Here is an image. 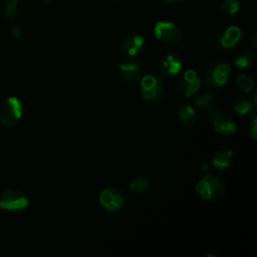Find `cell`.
I'll return each instance as SVG.
<instances>
[{
    "label": "cell",
    "mask_w": 257,
    "mask_h": 257,
    "mask_svg": "<svg viewBox=\"0 0 257 257\" xmlns=\"http://www.w3.org/2000/svg\"><path fill=\"white\" fill-rule=\"evenodd\" d=\"M196 192L201 199L214 202L225 195L226 183L220 177L207 174L197 183Z\"/></svg>",
    "instance_id": "cell-1"
},
{
    "label": "cell",
    "mask_w": 257,
    "mask_h": 257,
    "mask_svg": "<svg viewBox=\"0 0 257 257\" xmlns=\"http://www.w3.org/2000/svg\"><path fill=\"white\" fill-rule=\"evenodd\" d=\"M231 64L225 59L218 58L211 62L206 74L205 83L211 89L222 88L228 81Z\"/></svg>",
    "instance_id": "cell-2"
},
{
    "label": "cell",
    "mask_w": 257,
    "mask_h": 257,
    "mask_svg": "<svg viewBox=\"0 0 257 257\" xmlns=\"http://www.w3.org/2000/svg\"><path fill=\"white\" fill-rule=\"evenodd\" d=\"M153 32L155 37L165 45L176 46L180 44L183 38L182 31L172 21L160 20L154 25Z\"/></svg>",
    "instance_id": "cell-3"
},
{
    "label": "cell",
    "mask_w": 257,
    "mask_h": 257,
    "mask_svg": "<svg viewBox=\"0 0 257 257\" xmlns=\"http://www.w3.org/2000/svg\"><path fill=\"white\" fill-rule=\"evenodd\" d=\"M165 91L164 82L157 74H146L141 80V94L143 98L151 103L162 99Z\"/></svg>",
    "instance_id": "cell-4"
},
{
    "label": "cell",
    "mask_w": 257,
    "mask_h": 257,
    "mask_svg": "<svg viewBox=\"0 0 257 257\" xmlns=\"http://www.w3.org/2000/svg\"><path fill=\"white\" fill-rule=\"evenodd\" d=\"M208 119L213 130L222 136L231 137L237 132L236 122L223 110L219 108H210L208 113Z\"/></svg>",
    "instance_id": "cell-5"
},
{
    "label": "cell",
    "mask_w": 257,
    "mask_h": 257,
    "mask_svg": "<svg viewBox=\"0 0 257 257\" xmlns=\"http://www.w3.org/2000/svg\"><path fill=\"white\" fill-rule=\"evenodd\" d=\"M29 205L28 197L20 190L8 189L0 194V210L22 212Z\"/></svg>",
    "instance_id": "cell-6"
},
{
    "label": "cell",
    "mask_w": 257,
    "mask_h": 257,
    "mask_svg": "<svg viewBox=\"0 0 257 257\" xmlns=\"http://www.w3.org/2000/svg\"><path fill=\"white\" fill-rule=\"evenodd\" d=\"M100 205L109 212H116L126 202V193L120 187H108L103 189L99 194Z\"/></svg>",
    "instance_id": "cell-7"
},
{
    "label": "cell",
    "mask_w": 257,
    "mask_h": 257,
    "mask_svg": "<svg viewBox=\"0 0 257 257\" xmlns=\"http://www.w3.org/2000/svg\"><path fill=\"white\" fill-rule=\"evenodd\" d=\"M201 87V79L193 69H187L176 82V92L182 98H190Z\"/></svg>",
    "instance_id": "cell-8"
},
{
    "label": "cell",
    "mask_w": 257,
    "mask_h": 257,
    "mask_svg": "<svg viewBox=\"0 0 257 257\" xmlns=\"http://www.w3.org/2000/svg\"><path fill=\"white\" fill-rule=\"evenodd\" d=\"M23 106L16 96L8 97L0 110V121L7 127L14 126L21 118Z\"/></svg>",
    "instance_id": "cell-9"
},
{
    "label": "cell",
    "mask_w": 257,
    "mask_h": 257,
    "mask_svg": "<svg viewBox=\"0 0 257 257\" xmlns=\"http://www.w3.org/2000/svg\"><path fill=\"white\" fill-rule=\"evenodd\" d=\"M241 37V28L236 25H230L219 33L216 39V46L221 51H228L240 41Z\"/></svg>",
    "instance_id": "cell-10"
},
{
    "label": "cell",
    "mask_w": 257,
    "mask_h": 257,
    "mask_svg": "<svg viewBox=\"0 0 257 257\" xmlns=\"http://www.w3.org/2000/svg\"><path fill=\"white\" fill-rule=\"evenodd\" d=\"M183 68V60L177 53L171 52L162 57L159 63V71L164 77H173Z\"/></svg>",
    "instance_id": "cell-11"
},
{
    "label": "cell",
    "mask_w": 257,
    "mask_h": 257,
    "mask_svg": "<svg viewBox=\"0 0 257 257\" xmlns=\"http://www.w3.org/2000/svg\"><path fill=\"white\" fill-rule=\"evenodd\" d=\"M144 44H145V39L142 35L136 34V33L127 35L122 43V47H121L122 55L126 59H133L142 51Z\"/></svg>",
    "instance_id": "cell-12"
},
{
    "label": "cell",
    "mask_w": 257,
    "mask_h": 257,
    "mask_svg": "<svg viewBox=\"0 0 257 257\" xmlns=\"http://www.w3.org/2000/svg\"><path fill=\"white\" fill-rule=\"evenodd\" d=\"M233 109L240 115L247 117L256 116L257 104H256V94L254 95V100L251 101L249 98L244 96H235L232 99Z\"/></svg>",
    "instance_id": "cell-13"
},
{
    "label": "cell",
    "mask_w": 257,
    "mask_h": 257,
    "mask_svg": "<svg viewBox=\"0 0 257 257\" xmlns=\"http://www.w3.org/2000/svg\"><path fill=\"white\" fill-rule=\"evenodd\" d=\"M117 69L119 71L120 77L126 82H134L139 79L143 71L142 65L132 59L118 63Z\"/></svg>",
    "instance_id": "cell-14"
},
{
    "label": "cell",
    "mask_w": 257,
    "mask_h": 257,
    "mask_svg": "<svg viewBox=\"0 0 257 257\" xmlns=\"http://www.w3.org/2000/svg\"><path fill=\"white\" fill-rule=\"evenodd\" d=\"M233 160H234V152L232 150L220 149L212 157L211 163L215 169L219 171H224L232 166Z\"/></svg>",
    "instance_id": "cell-15"
},
{
    "label": "cell",
    "mask_w": 257,
    "mask_h": 257,
    "mask_svg": "<svg viewBox=\"0 0 257 257\" xmlns=\"http://www.w3.org/2000/svg\"><path fill=\"white\" fill-rule=\"evenodd\" d=\"M176 115L179 121L187 127L193 126L197 121V112L195 108L187 103H180L177 106Z\"/></svg>",
    "instance_id": "cell-16"
},
{
    "label": "cell",
    "mask_w": 257,
    "mask_h": 257,
    "mask_svg": "<svg viewBox=\"0 0 257 257\" xmlns=\"http://www.w3.org/2000/svg\"><path fill=\"white\" fill-rule=\"evenodd\" d=\"M255 55L248 49H242L238 51L233 59V64L240 69H248L255 63Z\"/></svg>",
    "instance_id": "cell-17"
},
{
    "label": "cell",
    "mask_w": 257,
    "mask_h": 257,
    "mask_svg": "<svg viewBox=\"0 0 257 257\" xmlns=\"http://www.w3.org/2000/svg\"><path fill=\"white\" fill-rule=\"evenodd\" d=\"M152 188H153V183L146 176H138L134 178L130 183L131 191L138 195L147 194L152 190Z\"/></svg>",
    "instance_id": "cell-18"
},
{
    "label": "cell",
    "mask_w": 257,
    "mask_h": 257,
    "mask_svg": "<svg viewBox=\"0 0 257 257\" xmlns=\"http://www.w3.org/2000/svg\"><path fill=\"white\" fill-rule=\"evenodd\" d=\"M194 104L200 110H209L214 104V97L211 93L207 91H201L195 95Z\"/></svg>",
    "instance_id": "cell-19"
},
{
    "label": "cell",
    "mask_w": 257,
    "mask_h": 257,
    "mask_svg": "<svg viewBox=\"0 0 257 257\" xmlns=\"http://www.w3.org/2000/svg\"><path fill=\"white\" fill-rule=\"evenodd\" d=\"M254 85H255L254 79L248 74H240L236 78L237 88L244 93L250 92L254 88Z\"/></svg>",
    "instance_id": "cell-20"
},
{
    "label": "cell",
    "mask_w": 257,
    "mask_h": 257,
    "mask_svg": "<svg viewBox=\"0 0 257 257\" xmlns=\"http://www.w3.org/2000/svg\"><path fill=\"white\" fill-rule=\"evenodd\" d=\"M240 1L239 0H221L220 1V9L221 11L228 15L234 16L240 10Z\"/></svg>",
    "instance_id": "cell-21"
},
{
    "label": "cell",
    "mask_w": 257,
    "mask_h": 257,
    "mask_svg": "<svg viewBox=\"0 0 257 257\" xmlns=\"http://www.w3.org/2000/svg\"><path fill=\"white\" fill-rule=\"evenodd\" d=\"M18 8V0H6L5 8H4V15L7 19L12 20L17 12Z\"/></svg>",
    "instance_id": "cell-22"
},
{
    "label": "cell",
    "mask_w": 257,
    "mask_h": 257,
    "mask_svg": "<svg viewBox=\"0 0 257 257\" xmlns=\"http://www.w3.org/2000/svg\"><path fill=\"white\" fill-rule=\"evenodd\" d=\"M249 136L253 141L257 140V117H252V120L249 123Z\"/></svg>",
    "instance_id": "cell-23"
},
{
    "label": "cell",
    "mask_w": 257,
    "mask_h": 257,
    "mask_svg": "<svg viewBox=\"0 0 257 257\" xmlns=\"http://www.w3.org/2000/svg\"><path fill=\"white\" fill-rule=\"evenodd\" d=\"M10 33H11V36L14 38V39H20L21 38V30L19 28V26L16 24V23H13L12 26H11V29H10Z\"/></svg>",
    "instance_id": "cell-24"
},
{
    "label": "cell",
    "mask_w": 257,
    "mask_h": 257,
    "mask_svg": "<svg viewBox=\"0 0 257 257\" xmlns=\"http://www.w3.org/2000/svg\"><path fill=\"white\" fill-rule=\"evenodd\" d=\"M249 41L252 45L253 48H256L257 46V31L255 29H253L250 34H249Z\"/></svg>",
    "instance_id": "cell-25"
},
{
    "label": "cell",
    "mask_w": 257,
    "mask_h": 257,
    "mask_svg": "<svg viewBox=\"0 0 257 257\" xmlns=\"http://www.w3.org/2000/svg\"><path fill=\"white\" fill-rule=\"evenodd\" d=\"M166 3H169V4H175V3H182V2H185L187 0H164Z\"/></svg>",
    "instance_id": "cell-26"
},
{
    "label": "cell",
    "mask_w": 257,
    "mask_h": 257,
    "mask_svg": "<svg viewBox=\"0 0 257 257\" xmlns=\"http://www.w3.org/2000/svg\"><path fill=\"white\" fill-rule=\"evenodd\" d=\"M44 1H51V0H44Z\"/></svg>",
    "instance_id": "cell-27"
}]
</instances>
